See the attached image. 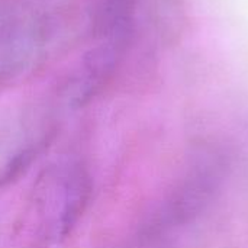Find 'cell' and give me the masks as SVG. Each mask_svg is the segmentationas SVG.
I'll return each instance as SVG.
<instances>
[{
	"label": "cell",
	"mask_w": 248,
	"mask_h": 248,
	"mask_svg": "<svg viewBox=\"0 0 248 248\" xmlns=\"http://www.w3.org/2000/svg\"><path fill=\"white\" fill-rule=\"evenodd\" d=\"M51 134L44 121L15 119L0 126V189L15 182L44 150Z\"/></svg>",
	"instance_id": "cell-2"
},
{
	"label": "cell",
	"mask_w": 248,
	"mask_h": 248,
	"mask_svg": "<svg viewBox=\"0 0 248 248\" xmlns=\"http://www.w3.org/2000/svg\"><path fill=\"white\" fill-rule=\"evenodd\" d=\"M90 198V179L76 163L51 166L39 177L35 187V208L44 235L52 241L65 238Z\"/></svg>",
	"instance_id": "cell-1"
},
{
	"label": "cell",
	"mask_w": 248,
	"mask_h": 248,
	"mask_svg": "<svg viewBox=\"0 0 248 248\" xmlns=\"http://www.w3.org/2000/svg\"><path fill=\"white\" fill-rule=\"evenodd\" d=\"M32 46L31 32L20 28L0 31V80L20 68Z\"/></svg>",
	"instance_id": "cell-4"
},
{
	"label": "cell",
	"mask_w": 248,
	"mask_h": 248,
	"mask_svg": "<svg viewBox=\"0 0 248 248\" xmlns=\"http://www.w3.org/2000/svg\"><path fill=\"white\" fill-rule=\"evenodd\" d=\"M121 44L122 39H103L81 57L64 89L71 105H84L99 92L119 60Z\"/></svg>",
	"instance_id": "cell-3"
}]
</instances>
